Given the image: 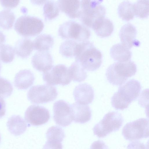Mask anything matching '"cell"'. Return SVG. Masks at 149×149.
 Segmentation results:
<instances>
[{
  "label": "cell",
  "mask_w": 149,
  "mask_h": 149,
  "mask_svg": "<svg viewBox=\"0 0 149 149\" xmlns=\"http://www.w3.org/2000/svg\"><path fill=\"white\" fill-rule=\"evenodd\" d=\"M31 63L37 70L44 72L53 65L52 57L48 51H38L33 56Z\"/></svg>",
  "instance_id": "cell-16"
},
{
  "label": "cell",
  "mask_w": 149,
  "mask_h": 149,
  "mask_svg": "<svg viewBox=\"0 0 149 149\" xmlns=\"http://www.w3.org/2000/svg\"><path fill=\"white\" fill-rule=\"evenodd\" d=\"M118 13L123 20L128 21L132 19L135 15L134 4L128 0L123 1L118 6Z\"/></svg>",
  "instance_id": "cell-25"
},
{
  "label": "cell",
  "mask_w": 149,
  "mask_h": 149,
  "mask_svg": "<svg viewBox=\"0 0 149 149\" xmlns=\"http://www.w3.org/2000/svg\"><path fill=\"white\" fill-rule=\"evenodd\" d=\"M59 9L57 3L54 0L47 1L43 7V15L46 19L51 20L59 14Z\"/></svg>",
  "instance_id": "cell-29"
},
{
  "label": "cell",
  "mask_w": 149,
  "mask_h": 149,
  "mask_svg": "<svg viewBox=\"0 0 149 149\" xmlns=\"http://www.w3.org/2000/svg\"><path fill=\"white\" fill-rule=\"evenodd\" d=\"M137 31L135 27L132 24L127 23L121 28L119 36L121 44L131 49L133 46L138 47L140 43L136 39Z\"/></svg>",
  "instance_id": "cell-13"
},
{
  "label": "cell",
  "mask_w": 149,
  "mask_h": 149,
  "mask_svg": "<svg viewBox=\"0 0 149 149\" xmlns=\"http://www.w3.org/2000/svg\"><path fill=\"white\" fill-rule=\"evenodd\" d=\"M92 28L98 36L104 38L110 36L114 30L112 22L109 19L102 18L96 20Z\"/></svg>",
  "instance_id": "cell-19"
},
{
  "label": "cell",
  "mask_w": 149,
  "mask_h": 149,
  "mask_svg": "<svg viewBox=\"0 0 149 149\" xmlns=\"http://www.w3.org/2000/svg\"><path fill=\"white\" fill-rule=\"evenodd\" d=\"M6 103L3 97H0V118L3 116L6 113Z\"/></svg>",
  "instance_id": "cell-34"
},
{
  "label": "cell",
  "mask_w": 149,
  "mask_h": 149,
  "mask_svg": "<svg viewBox=\"0 0 149 149\" xmlns=\"http://www.w3.org/2000/svg\"><path fill=\"white\" fill-rule=\"evenodd\" d=\"M7 125L10 132L15 136L24 133L28 126L24 120L19 115H13L10 118Z\"/></svg>",
  "instance_id": "cell-21"
},
{
  "label": "cell",
  "mask_w": 149,
  "mask_h": 149,
  "mask_svg": "<svg viewBox=\"0 0 149 149\" xmlns=\"http://www.w3.org/2000/svg\"><path fill=\"white\" fill-rule=\"evenodd\" d=\"M123 84L111 98L112 105L116 110L127 108L132 101L136 99L141 90V84L137 80L132 79Z\"/></svg>",
  "instance_id": "cell-2"
},
{
  "label": "cell",
  "mask_w": 149,
  "mask_h": 149,
  "mask_svg": "<svg viewBox=\"0 0 149 149\" xmlns=\"http://www.w3.org/2000/svg\"><path fill=\"white\" fill-rule=\"evenodd\" d=\"M72 40H68L63 42L61 45L59 52L66 57L75 56L79 42Z\"/></svg>",
  "instance_id": "cell-27"
},
{
  "label": "cell",
  "mask_w": 149,
  "mask_h": 149,
  "mask_svg": "<svg viewBox=\"0 0 149 149\" xmlns=\"http://www.w3.org/2000/svg\"><path fill=\"white\" fill-rule=\"evenodd\" d=\"M15 51L11 45H2L0 46V60L5 63L11 62L14 58Z\"/></svg>",
  "instance_id": "cell-31"
},
{
  "label": "cell",
  "mask_w": 149,
  "mask_h": 149,
  "mask_svg": "<svg viewBox=\"0 0 149 149\" xmlns=\"http://www.w3.org/2000/svg\"><path fill=\"white\" fill-rule=\"evenodd\" d=\"M122 134L124 138L129 141L148 137V119L141 118L127 123L123 128Z\"/></svg>",
  "instance_id": "cell-8"
},
{
  "label": "cell",
  "mask_w": 149,
  "mask_h": 149,
  "mask_svg": "<svg viewBox=\"0 0 149 149\" xmlns=\"http://www.w3.org/2000/svg\"><path fill=\"white\" fill-rule=\"evenodd\" d=\"M46 136L47 141L44 146V148H62L61 142L65 135L61 127L58 126L50 127L47 130Z\"/></svg>",
  "instance_id": "cell-14"
},
{
  "label": "cell",
  "mask_w": 149,
  "mask_h": 149,
  "mask_svg": "<svg viewBox=\"0 0 149 149\" xmlns=\"http://www.w3.org/2000/svg\"><path fill=\"white\" fill-rule=\"evenodd\" d=\"M44 26L42 20L38 18L24 15L17 19L15 24L14 29L19 35L29 37L40 33L43 30Z\"/></svg>",
  "instance_id": "cell-7"
},
{
  "label": "cell",
  "mask_w": 149,
  "mask_h": 149,
  "mask_svg": "<svg viewBox=\"0 0 149 149\" xmlns=\"http://www.w3.org/2000/svg\"><path fill=\"white\" fill-rule=\"evenodd\" d=\"M15 16L10 10L5 9L0 12V27L4 30L11 29L13 26Z\"/></svg>",
  "instance_id": "cell-28"
},
{
  "label": "cell",
  "mask_w": 149,
  "mask_h": 149,
  "mask_svg": "<svg viewBox=\"0 0 149 149\" xmlns=\"http://www.w3.org/2000/svg\"><path fill=\"white\" fill-rule=\"evenodd\" d=\"M69 76L74 81L81 82L84 80L87 75L85 70L77 62L73 63L68 68Z\"/></svg>",
  "instance_id": "cell-26"
},
{
  "label": "cell",
  "mask_w": 149,
  "mask_h": 149,
  "mask_svg": "<svg viewBox=\"0 0 149 149\" xmlns=\"http://www.w3.org/2000/svg\"><path fill=\"white\" fill-rule=\"evenodd\" d=\"M20 1V0H0V3L5 8H13L18 6Z\"/></svg>",
  "instance_id": "cell-33"
},
{
  "label": "cell",
  "mask_w": 149,
  "mask_h": 149,
  "mask_svg": "<svg viewBox=\"0 0 149 149\" xmlns=\"http://www.w3.org/2000/svg\"><path fill=\"white\" fill-rule=\"evenodd\" d=\"M73 95L76 102L85 105L91 103L94 97L93 88L87 83L81 84L76 86L74 90Z\"/></svg>",
  "instance_id": "cell-15"
},
{
  "label": "cell",
  "mask_w": 149,
  "mask_h": 149,
  "mask_svg": "<svg viewBox=\"0 0 149 149\" xmlns=\"http://www.w3.org/2000/svg\"><path fill=\"white\" fill-rule=\"evenodd\" d=\"M6 41V36L3 33L0 31V46Z\"/></svg>",
  "instance_id": "cell-36"
},
{
  "label": "cell",
  "mask_w": 149,
  "mask_h": 149,
  "mask_svg": "<svg viewBox=\"0 0 149 149\" xmlns=\"http://www.w3.org/2000/svg\"><path fill=\"white\" fill-rule=\"evenodd\" d=\"M50 118L49 112L47 109L35 104L29 106L24 114L25 119L28 123V126L43 125L48 122Z\"/></svg>",
  "instance_id": "cell-11"
},
{
  "label": "cell",
  "mask_w": 149,
  "mask_h": 149,
  "mask_svg": "<svg viewBox=\"0 0 149 149\" xmlns=\"http://www.w3.org/2000/svg\"><path fill=\"white\" fill-rule=\"evenodd\" d=\"M43 79L47 84L64 86L68 84L71 79L69 76L68 68L65 65L59 64L52 66L43 72Z\"/></svg>",
  "instance_id": "cell-10"
},
{
  "label": "cell",
  "mask_w": 149,
  "mask_h": 149,
  "mask_svg": "<svg viewBox=\"0 0 149 149\" xmlns=\"http://www.w3.org/2000/svg\"><path fill=\"white\" fill-rule=\"evenodd\" d=\"M33 49V42L28 38H24L17 42L14 49L17 56L26 58L30 55Z\"/></svg>",
  "instance_id": "cell-23"
},
{
  "label": "cell",
  "mask_w": 149,
  "mask_h": 149,
  "mask_svg": "<svg viewBox=\"0 0 149 149\" xmlns=\"http://www.w3.org/2000/svg\"><path fill=\"white\" fill-rule=\"evenodd\" d=\"M58 95L56 88L47 84L33 86L28 92L27 97L31 103L38 104L53 101Z\"/></svg>",
  "instance_id": "cell-9"
},
{
  "label": "cell",
  "mask_w": 149,
  "mask_h": 149,
  "mask_svg": "<svg viewBox=\"0 0 149 149\" xmlns=\"http://www.w3.org/2000/svg\"><path fill=\"white\" fill-rule=\"evenodd\" d=\"M137 71L135 63L129 60L117 62L111 65L106 73L107 79L111 84L120 86L125 83L128 78L135 75Z\"/></svg>",
  "instance_id": "cell-3"
},
{
  "label": "cell",
  "mask_w": 149,
  "mask_h": 149,
  "mask_svg": "<svg viewBox=\"0 0 149 149\" xmlns=\"http://www.w3.org/2000/svg\"><path fill=\"white\" fill-rule=\"evenodd\" d=\"M34 49L38 51H48L54 44L53 38L50 35L43 34L38 36L33 42Z\"/></svg>",
  "instance_id": "cell-24"
},
{
  "label": "cell",
  "mask_w": 149,
  "mask_h": 149,
  "mask_svg": "<svg viewBox=\"0 0 149 149\" xmlns=\"http://www.w3.org/2000/svg\"><path fill=\"white\" fill-rule=\"evenodd\" d=\"M135 15L138 17L144 19L149 15V0H138L134 4Z\"/></svg>",
  "instance_id": "cell-30"
},
{
  "label": "cell",
  "mask_w": 149,
  "mask_h": 149,
  "mask_svg": "<svg viewBox=\"0 0 149 149\" xmlns=\"http://www.w3.org/2000/svg\"><path fill=\"white\" fill-rule=\"evenodd\" d=\"M53 111V119L58 125L65 127L70 125L73 120L70 104L63 100L54 103Z\"/></svg>",
  "instance_id": "cell-12"
},
{
  "label": "cell",
  "mask_w": 149,
  "mask_h": 149,
  "mask_svg": "<svg viewBox=\"0 0 149 149\" xmlns=\"http://www.w3.org/2000/svg\"><path fill=\"white\" fill-rule=\"evenodd\" d=\"M34 80V74L30 70H22L16 74L14 84L19 89H26L33 84Z\"/></svg>",
  "instance_id": "cell-20"
},
{
  "label": "cell",
  "mask_w": 149,
  "mask_h": 149,
  "mask_svg": "<svg viewBox=\"0 0 149 149\" xmlns=\"http://www.w3.org/2000/svg\"><path fill=\"white\" fill-rule=\"evenodd\" d=\"M13 90L10 82L0 76V97L3 98L9 97L11 95Z\"/></svg>",
  "instance_id": "cell-32"
},
{
  "label": "cell",
  "mask_w": 149,
  "mask_h": 149,
  "mask_svg": "<svg viewBox=\"0 0 149 149\" xmlns=\"http://www.w3.org/2000/svg\"><path fill=\"white\" fill-rule=\"evenodd\" d=\"M110 53L114 61L121 62L130 60L132 56L130 49L121 43L113 45L110 49Z\"/></svg>",
  "instance_id": "cell-22"
},
{
  "label": "cell",
  "mask_w": 149,
  "mask_h": 149,
  "mask_svg": "<svg viewBox=\"0 0 149 149\" xmlns=\"http://www.w3.org/2000/svg\"><path fill=\"white\" fill-rule=\"evenodd\" d=\"M75 57V61L88 71L97 70L102 63L101 52L94 47L93 42L88 40L79 42Z\"/></svg>",
  "instance_id": "cell-1"
},
{
  "label": "cell",
  "mask_w": 149,
  "mask_h": 149,
  "mask_svg": "<svg viewBox=\"0 0 149 149\" xmlns=\"http://www.w3.org/2000/svg\"><path fill=\"white\" fill-rule=\"evenodd\" d=\"M70 106L73 120L74 122L84 124L91 120V111L89 106L77 102L70 104Z\"/></svg>",
  "instance_id": "cell-17"
},
{
  "label": "cell",
  "mask_w": 149,
  "mask_h": 149,
  "mask_svg": "<svg viewBox=\"0 0 149 149\" xmlns=\"http://www.w3.org/2000/svg\"><path fill=\"white\" fill-rule=\"evenodd\" d=\"M58 34L63 39L79 42L87 40L91 36L90 30L85 26L71 20L66 22L60 26Z\"/></svg>",
  "instance_id": "cell-6"
},
{
  "label": "cell",
  "mask_w": 149,
  "mask_h": 149,
  "mask_svg": "<svg viewBox=\"0 0 149 149\" xmlns=\"http://www.w3.org/2000/svg\"><path fill=\"white\" fill-rule=\"evenodd\" d=\"M59 9L71 18H79L80 11V0H58Z\"/></svg>",
  "instance_id": "cell-18"
},
{
  "label": "cell",
  "mask_w": 149,
  "mask_h": 149,
  "mask_svg": "<svg viewBox=\"0 0 149 149\" xmlns=\"http://www.w3.org/2000/svg\"><path fill=\"white\" fill-rule=\"evenodd\" d=\"M103 0H81L79 18L86 26L92 28L97 19L104 17L106 13L105 7L100 4Z\"/></svg>",
  "instance_id": "cell-4"
},
{
  "label": "cell",
  "mask_w": 149,
  "mask_h": 149,
  "mask_svg": "<svg viewBox=\"0 0 149 149\" xmlns=\"http://www.w3.org/2000/svg\"><path fill=\"white\" fill-rule=\"evenodd\" d=\"M1 63L0 62V72L1 71Z\"/></svg>",
  "instance_id": "cell-37"
},
{
  "label": "cell",
  "mask_w": 149,
  "mask_h": 149,
  "mask_svg": "<svg viewBox=\"0 0 149 149\" xmlns=\"http://www.w3.org/2000/svg\"><path fill=\"white\" fill-rule=\"evenodd\" d=\"M1 134H0V142L1 141Z\"/></svg>",
  "instance_id": "cell-38"
},
{
  "label": "cell",
  "mask_w": 149,
  "mask_h": 149,
  "mask_svg": "<svg viewBox=\"0 0 149 149\" xmlns=\"http://www.w3.org/2000/svg\"><path fill=\"white\" fill-rule=\"evenodd\" d=\"M123 121L120 113L114 111L109 112L94 126L93 129L94 134L100 138L105 137L111 133L118 130Z\"/></svg>",
  "instance_id": "cell-5"
},
{
  "label": "cell",
  "mask_w": 149,
  "mask_h": 149,
  "mask_svg": "<svg viewBox=\"0 0 149 149\" xmlns=\"http://www.w3.org/2000/svg\"><path fill=\"white\" fill-rule=\"evenodd\" d=\"M48 0H30L33 4L36 5H40L45 3Z\"/></svg>",
  "instance_id": "cell-35"
}]
</instances>
